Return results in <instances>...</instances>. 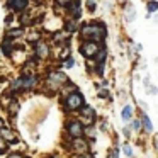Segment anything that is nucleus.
<instances>
[{"label":"nucleus","mask_w":158,"mask_h":158,"mask_svg":"<svg viewBox=\"0 0 158 158\" xmlns=\"http://www.w3.org/2000/svg\"><path fill=\"white\" fill-rule=\"evenodd\" d=\"M65 65H66V68H72V66L75 65V60H73V58H68V60H66Z\"/></svg>","instance_id":"obj_26"},{"label":"nucleus","mask_w":158,"mask_h":158,"mask_svg":"<svg viewBox=\"0 0 158 158\" xmlns=\"http://www.w3.org/2000/svg\"><path fill=\"white\" fill-rule=\"evenodd\" d=\"M32 22H34V17H32L31 14H24V15L21 17V24H22V26H31Z\"/></svg>","instance_id":"obj_16"},{"label":"nucleus","mask_w":158,"mask_h":158,"mask_svg":"<svg viewBox=\"0 0 158 158\" xmlns=\"http://www.w3.org/2000/svg\"><path fill=\"white\" fill-rule=\"evenodd\" d=\"M109 158H117V151H116V150H112V151L109 153Z\"/></svg>","instance_id":"obj_28"},{"label":"nucleus","mask_w":158,"mask_h":158,"mask_svg":"<svg viewBox=\"0 0 158 158\" xmlns=\"http://www.w3.org/2000/svg\"><path fill=\"white\" fill-rule=\"evenodd\" d=\"M66 129H68V134L73 138V139H77V138H82L83 134V124L78 123V121H70L68 124H66Z\"/></svg>","instance_id":"obj_4"},{"label":"nucleus","mask_w":158,"mask_h":158,"mask_svg":"<svg viewBox=\"0 0 158 158\" xmlns=\"http://www.w3.org/2000/svg\"><path fill=\"white\" fill-rule=\"evenodd\" d=\"M144 85H146V92H150V94H156V89H155V87H151L150 78H144Z\"/></svg>","instance_id":"obj_21"},{"label":"nucleus","mask_w":158,"mask_h":158,"mask_svg":"<svg viewBox=\"0 0 158 158\" xmlns=\"http://www.w3.org/2000/svg\"><path fill=\"white\" fill-rule=\"evenodd\" d=\"M80 119H82V123H83V124H92V123H94V119H95L92 107H83L82 114H80Z\"/></svg>","instance_id":"obj_10"},{"label":"nucleus","mask_w":158,"mask_h":158,"mask_svg":"<svg viewBox=\"0 0 158 158\" xmlns=\"http://www.w3.org/2000/svg\"><path fill=\"white\" fill-rule=\"evenodd\" d=\"M12 51H14V46H12L10 39H4L2 41V53L5 56H12Z\"/></svg>","instance_id":"obj_13"},{"label":"nucleus","mask_w":158,"mask_h":158,"mask_svg":"<svg viewBox=\"0 0 158 158\" xmlns=\"http://www.w3.org/2000/svg\"><path fill=\"white\" fill-rule=\"evenodd\" d=\"M123 150H124V153H126L127 156H131V155H133V151H131V146H129V144H124Z\"/></svg>","instance_id":"obj_24"},{"label":"nucleus","mask_w":158,"mask_h":158,"mask_svg":"<svg viewBox=\"0 0 158 158\" xmlns=\"http://www.w3.org/2000/svg\"><path fill=\"white\" fill-rule=\"evenodd\" d=\"M27 41H36V43H38L39 41V32H36V31L29 32V34H27Z\"/></svg>","instance_id":"obj_20"},{"label":"nucleus","mask_w":158,"mask_h":158,"mask_svg":"<svg viewBox=\"0 0 158 158\" xmlns=\"http://www.w3.org/2000/svg\"><path fill=\"white\" fill-rule=\"evenodd\" d=\"M87 4H89V10H90V12L95 10V0H89Z\"/></svg>","instance_id":"obj_25"},{"label":"nucleus","mask_w":158,"mask_h":158,"mask_svg":"<svg viewBox=\"0 0 158 158\" xmlns=\"http://www.w3.org/2000/svg\"><path fill=\"white\" fill-rule=\"evenodd\" d=\"M0 136L5 139V143H17L19 138L17 134L14 133L12 129H9V127H4V129H0Z\"/></svg>","instance_id":"obj_9"},{"label":"nucleus","mask_w":158,"mask_h":158,"mask_svg":"<svg viewBox=\"0 0 158 158\" xmlns=\"http://www.w3.org/2000/svg\"><path fill=\"white\" fill-rule=\"evenodd\" d=\"M77 158H92V156H90L89 153H85V155H78V156H77Z\"/></svg>","instance_id":"obj_31"},{"label":"nucleus","mask_w":158,"mask_h":158,"mask_svg":"<svg viewBox=\"0 0 158 158\" xmlns=\"http://www.w3.org/2000/svg\"><path fill=\"white\" fill-rule=\"evenodd\" d=\"M7 150V143H5V139L2 136H0V153H4V151Z\"/></svg>","instance_id":"obj_23"},{"label":"nucleus","mask_w":158,"mask_h":158,"mask_svg":"<svg viewBox=\"0 0 158 158\" xmlns=\"http://www.w3.org/2000/svg\"><path fill=\"white\" fill-rule=\"evenodd\" d=\"M36 83H38V78L34 75L32 77H22V89H34Z\"/></svg>","instance_id":"obj_12"},{"label":"nucleus","mask_w":158,"mask_h":158,"mask_svg":"<svg viewBox=\"0 0 158 158\" xmlns=\"http://www.w3.org/2000/svg\"><path fill=\"white\" fill-rule=\"evenodd\" d=\"M131 116H133V109H131V106H126L123 109V119L124 121H129Z\"/></svg>","instance_id":"obj_17"},{"label":"nucleus","mask_w":158,"mask_h":158,"mask_svg":"<svg viewBox=\"0 0 158 158\" xmlns=\"http://www.w3.org/2000/svg\"><path fill=\"white\" fill-rule=\"evenodd\" d=\"M4 127H7V124H5L4 119H0V129H4Z\"/></svg>","instance_id":"obj_30"},{"label":"nucleus","mask_w":158,"mask_h":158,"mask_svg":"<svg viewBox=\"0 0 158 158\" xmlns=\"http://www.w3.org/2000/svg\"><path fill=\"white\" fill-rule=\"evenodd\" d=\"M72 150L75 151L77 155H85L89 153V144H87L85 139H82V138H77V139H72Z\"/></svg>","instance_id":"obj_7"},{"label":"nucleus","mask_w":158,"mask_h":158,"mask_svg":"<svg viewBox=\"0 0 158 158\" xmlns=\"http://www.w3.org/2000/svg\"><path fill=\"white\" fill-rule=\"evenodd\" d=\"M49 158H60V155H51Z\"/></svg>","instance_id":"obj_33"},{"label":"nucleus","mask_w":158,"mask_h":158,"mask_svg":"<svg viewBox=\"0 0 158 158\" xmlns=\"http://www.w3.org/2000/svg\"><path fill=\"white\" fill-rule=\"evenodd\" d=\"M148 10L150 12H155V10H158V2H148Z\"/></svg>","instance_id":"obj_22"},{"label":"nucleus","mask_w":158,"mask_h":158,"mask_svg":"<svg viewBox=\"0 0 158 158\" xmlns=\"http://www.w3.org/2000/svg\"><path fill=\"white\" fill-rule=\"evenodd\" d=\"M131 127H133V129H139V121H133V123H131Z\"/></svg>","instance_id":"obj_27"},{"label":"nucleus","mask_w":158,"mask_h":158,"mask_svg":"<svg viewBox=\"0 0 158 158\" xmlns=\"http://www.w3.org/2000/svg\"><path fill=\"white\" fill-rule=\"evenodd\" d=\"M34 70H36V63L32 60H27L26 65L22 66V77H32L34 75Z\"/></svg>","instance_id":"obj_11"},{"label":"nucleus","mask_w":158,"mask_h":158,"mask_svg":"<svg viewBox=\"0 0 158 158\" xmlns=\"http://www.w3.org/2000/svg\"><path fill=\"white\" fill-rule=\"evenodd\" d=\"M49 55V46L44 41H38L34 44V56L38 60H46Z\"/></svg>","instance_id":"obj_6"},{"label":"nucleus","mask_w":158,"mask_h":158,"mask_svg":"<svg viewBox=\"0 0 158 158\" xmlns=\"http://www.w3.org/2000/svg\"><path fill=\"white\" fill-rule=\"evenodd\" d=\"M68 82V77L65 75L63 72H49L48 73V78H46V87L53 92L60 90L63 87V83Z\"/></svg>","instance_id":"obj_2"},{"label":"nucleus","mask_w":158,"mask_h":158,"mask_svg":"<svg viewBox=\"0 0 158 158\" xmlns=\"http://www.w3.org/2000/svg\"><path fill=\"white\" fill-rule=\"evenodd\" d=\"M80 36L83 39H89L92 43H97L106 38V27L102 24H85L80 31Z\"/></svg>","instance_id":"obj_1"},{"label":"nucleus","mask_w":158,"mask_h":158,"mask_svg":"<svg viewBox=\"0 0 158 158\" xmlns=\"http://www.w3.org/2000/svg\"><path fill=\"white\" fill-rule=\"evenodd\" d=\"M99 44L97 43H92V41H87L82 44V48H80V51H82L83 56H87V58H92V56H95L97 53H99Z\"/></svg>","instance_id":"obj_5"},{"label":"nucleus","mask_w":158,"mask_h":158,"mask_svg":"<svg viewBox=\"0 0 158 158\" xmlns=\"http://www.w3.org/2000/svg\"><path fill=\"white\" fill-rule=\"evenodd\" d=\"M83 106V95L78 92H73L65 97V107L68 110H77Z\"/></svg>","instance_id":"obj_3"},{"label":"nucleus","mask_w":158,"mask_h":158,"mask_svg":"<svg viewBox=\"0 0 158 158\" xmlns=\"http://www.w3.org/2000/svg\"><path fill=\"white\" fill-rule=\"evenodd\" d=\"M7 110H9V114H10V116H15V114L19 112V100L12 99L10 102H9V106H7Z\"/></svg>","instance_id":"obj_15"},{"label":"nucleus","mask_w":158,"mask_h":158,"mask_svg":"<svg viewBox=\"0 0 158 158\" xmlns=\"http://www.w3.org/2000/svg\"><path fill=\"white\" fill-rule=\"evenodd\" d=\"M7 7L14 12H21L27 7V0H7Z\"/></svg>","instance_id":"obj_8"},{"label":"nucleus","mask_w":158,"mask_h":158,"mask_svg":"<svg viewBox=\"0 0 158 158\" xmlns=\"http://www.w3.org/2000/svg\"><path fill=\"white\" fill-rule=\"evenodd\" d=\"M143 124H144V129H146V131H151V129H153V126H151V121L146 117V114H143Z\"/></svg>","instance_id":"obj_19"},{"label":"nucleus","mask_w":158,"mask_h":158,"mask_svg":"<svg viewBox=\"0 0 158 158\" xmlns=\"http://www.w3.org/2000/svg\"><path fill=\"white\" fill-rule=\"evenodd\" d=\"M126 15H127V21H133L134 17H136V10H134L133 7H131V5H127V10H126Z\"/></svg>","instance_id":"obj_18"},{"label":"nucleus","mask_w":158,"mask_h":158,"mask_svg":"<svg viewBox=\"0 0 158 158\" xmlns=\"http://www.w3.org/2000/svg\"><path fill=\"white\" fill-rule=\"evenodd\" d=\"M24 34V31H22V27L19 29H9L7 32H5V39H14V38H21V36Z\"/></svg>","instance_id":"obj_14"},{"label":"nucleus","mask_w":158,"mask_h":158,"mask_svg":"<svg viewBox=\"0 0 158 158\" xmlns=\"http://www.w3.org/2000/svg\"><path fill=\"white\" fill-rule=\"evenodd\" d=\"M155 146H156V151H158V136H155Z\"/></svg>","instance_id":"obj_32"},{"label":"nucleus","mask_w":158,"mask_h":158,"mask_svg":"<svg viewBox=\"0 0 158 158\" xmlns=\"http://www.w3.org/2000/svg\"><path fill=\"white\" fill-rule=\"evenodd\" d=\"M7 158H22V156H21V155H19V153H10V155H9Z\"/></svg>","instance_id":"obj_29"}]
</instances>
